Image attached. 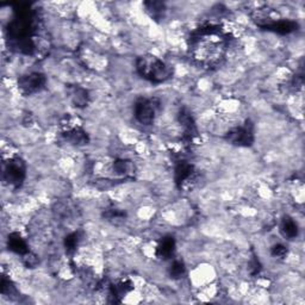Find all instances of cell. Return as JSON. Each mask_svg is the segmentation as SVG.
<instances>
[{"label": "cell", "instance_id": "obj_1", "mask_svg": "<svg viewBox=\"0 0 305 305\" xmlns=\"http://www.w3.org/2000/svg\"><path fill=\"white\" fill-rule=\"evenodd\" d=\"M228 43V35L219 26H202L190 37V55L202 67H216L221 64L227 54Z\"/></svg>", "mask_w": 305, "mask_h": 305}, {"label": "cell", "instance_id": "obj_2", "mask_svg": "<svg viewBox=\"0 0 305 305\" xmlns=\"http://www.w3.org/2000/svg\"><path fill=\"white\" fill-rule=\"evenodd\" d=\"M136 71L141 77L154 84H161L169 80L173 75L170 66L154 55H142L136 60Z\"/></svg>", "mask_w": 305, "mask_h": 305}, {"label": "cell", "instance_id": "obj_3", "mask_svg": "<svg viewBox=\"0 0 305 305\" xmlns=\"http://www.w3.org/2000/svg\"><path fill=\"white\" fill-rule=\"evenodd\" d=\"M26 176V166L21 157L15 156L11 157L8 162H5L4 172H3V178L4 181L9 184L12 188H21L22 184L24 182Z\"/></svg>", "mask_w": 305, "mask_h": 305}, {"label": "cell", "instance_id": "obj_4", "mask_svg": "<svg viewBox=\"0 0 305 305\" xmlns=\"http://www.w3.org/2000/svg\"><path fill=\"white\" fill-rule=\"evenodd\" d=\"M157 109H159V101L156 99H140L136 101L135 117L137 122L143 126H150L154 123L156 117Z\"/></svg>", "mask_w": 305, "mask_h": 305}, {"label": "cell", "instance_id": "obj_5", "mask_svg": "<svg viewBox=\"0 0 305 305\" xmlns=\"http://www.w3.org/2000/svg\"><path fill=\"white\" fill-rule=\"evenodd\" d=\"M225 139L231 144L240 147H248L254 142V130L251 120H247L243 126L232 128L228 131Z\"/></svg>", "mask_w": 305, "mask_h": 305}, {"label": "cell", "instance_id": "obj_6", "mask_svg": "<svg viewBox=\"0 0 305 305\" xmlns=\"http://www.w3.org/2000/svg\"><path fill=\"white\" fill-rule=\"evenodd\" d=\"M45 83H47V79L43 74L34 72V73L22 75L18 79V90L23 96H31L41 91Z\"/></svg>", "mask_w": 305, "mask_h": 305}, {"label": "cell", "instance_id": "obj_7", "mask_svg": "<svg viewBox=\"0 0 305 305\" xmlns=\"http://www.w3.org/2000/svg\"><path fill=\"white\" fill-rule=\"evenodd\" d=\"M174 179L180 188L186 185L190 180L195 179V168H193L191 163L184 161V160L176 163L174 169Z\"/></svg>", "mask_w": 305, "mask_h": 305}, {"label": "cell", "instance_id": "obj_8", "mask_svg": "<svg viewBox=\"0 0 305 305\" xmlns=\"http://www.w3.org/2000/svg\"><path fill=\"white\" fill-rule=\"evenodd\" d=\"M175 240L173 236H165L160 240L156 248V257L160 259H168L174 254Z\"/></svg>", "mask_w": 305, "mask_h": 305}, {"label": "cell", "instance_id": "obj_9", "mask_svg": "<svg viewBox=\"0 0 305 305\" xmlns=\"http://www.w3.org/2000/svg\"><path fill=\"white\" fill-rule=\"evenodd\" d=\"M8 247L10 251L16 254L25 255L26 253H29L28 245H26L25 240L18 234V232H12V234L9 235Z\"/></svg>", "mask_w": 305, "mask_h": 305}, {"label": "cell", "instance_id": "obj_10", "mask_svg": "<svg viewBox=\"0 0 305 305\" xmlns=\"http://www.w3.org/2000/svg\"><path fill=\"white\" fill-rule=\"evenodd\" d=\"M64 136L65 139L70 141L71 143L78 144V146H80V144H86L88 142V136L80 127L68 128L64 133Z\"/></svg>", "mask_w": 305, "mask_h": 305}, {"label": "cell", "instance_id": "obj_11", "mask_svg": "<svg viewBox=\"0 0 305 305\" xmlns=\"http://www.w3.org/2000/svg\"><path fill=\"white\" fill-rule=\"evenodd\" d=\"M298 24L293 21H288V19H283L280 18L279 21L275 22L273 25L268 28V30L273 31V32H278V34L281 35H287L290 32H293L294 30H297Z\"/></svg>", "mask_w": 305, "mask_h": 305}, {"label": "cell", "instance_id": "obj_12", "mask_svg": "<svg viewBox=\"0 0 305 305\" xmlns=\"http://www.w3.org/2000/svg\"><path fill=\"white\" fill-rule=\"evenodd\" d=\"M280 231L285 237H287L288 240H293L298 236V225L297 223L293 221L292 218L285 216L281 221L280 224Z\"/></svg>", "mask_w": 305, "mask_h": 305}, {"label": "cell", "instance_id": "obj_13", "mask_svg": "<svg viewBox=\"0 0 305 305\" xmlns=\"http://www.w3.org/2000/svg\"><path fill=\"white\" fill-rule=\"evenodd\" d=\"M179 122L181 123L182 128L185 129L186 135L192 139V137L197 134V128L191 114H190L186 110H182L179 114Z\"/></svg>", "mask_w": 305, "mask_h": 305}, {"label": "cell", "instance_id": "obj_14", "mask_svg": "<svg viewBox=\"0 0 305 305\" xmlns=\"http://www.w3.org/2000/svg\"><path fill=\"white\" fill-rule=\"evenodd\" d=\"M144 8H146L147 13L153 19H155V21L163 18V15H165L166 11L165 4L160 2H147L144 3Z\"/></svg>", "mask_w": 305, "mask_h": 305}, {"label": "cell", "instance_id": "obj_15", "mask_svg": "<svg viewBox=\"0 0 305 305\" xmlns=\"http://www.w3.org/2000/svg\"><path fill=\"white\" fill-rule=\"evenodd\" d=\"M71 99L73 101V104L78 107H84L86 106L88 103V93L87 91L83 87L75 86L72 88L71 91Z\"/></svg>", "mask_w": 305, "mask_h": 305}, {"label": "cell", "instance_id": "obj_16", "mask_svg": "<svg viewBox=\"0 0 305 305\" xmlns=\"http://www.w3.org/2000/svg\"><path fill=\"white\" fill-rule=\"evenodd\" d=\"M113 169L116 170V173L118 174H122L126 176H129L131 174H134V170H135V167H134L133 163L129 160H116L113 162Z\"/></svg>", "mask_w": 305, "mask_h": 305}, {"label": "cell", "instance_id": "obj_17", "mask_svg": "<svg viewBox=\"0 0 305 305\" xmlns=\"http://www.w3.org/2000/svg\"><path fill=\"white\" fill-rule=\"evenodd\" d=\"M80 241H81V234H80V232H79V231L71 232V234L66 236V238H65L66 251H67L68 253H72V252H74L79 246V243H80Z\"/></svg>", "mask_w": 305, "mask_h": 305}, {"label": "cell", "instance_id": "obj_18", "mask_svg": "<svg viewBox=\"0 0 305 305\" xmlns=\"http://www.w3.org/2000/svg\"><path fill=\"white\" fill-rule=\"evenodd\" d=\"M104 217L107 219V221L114 223V224H118V223H122L124 219L127 217V214L122 210L119 209H107L105 211Z\"/></svg>", "mask_w": 305, "mask_h": 305}, {"label": "cell", "instance_id": "obj_19", "mask_svg": "<svg viewBox=\"0 0 305 305\" xmlns=\"http://www.w3.org/2000/svg\"><path fill=\"white\" fill-rule=\"evenodd\" d=\"M185 265L181 260H174L169 268V274L173 279H179L185 274Z\"/></svg>", "mask_w": 305, "mask_h": 305}, {"label": "cell", "instance_id": "obj_20", "mask_svg": "<svg viewBox=\"0 0 305 305\" xmlns=\"http://www.w3.org/2000/svg\"><path fill=\"white\" fill-rule=\"evenodd\" d=\"M2 293L4 294V296H9V297H12L13 294H17L16 286L13 285L11 280L5 277V275L2 278Z\"/></svg>", "mask_w": 305, "mask_h": 305}, {"label": "cell", "instance_id": "obj_21", "mask_svg": "<svg viewBox=\"0 0 305 305\" xmlns=\"http://www.w3.org/2000/svg\"><path fill=\"white\" fill-rule=\"evenodd\" d=\"M272 255H273L274 258H279V259H283L287 255V248L285 247V246L283 245H275L273 248H272L271 251Z\"/></svg>", "mask_w": 305, "mask_h": 305}, {"label": "cell", "instance_id": "obj_22", "mask_svg": "<svg viewBox=\"0 0 305 305\" xmlns=\"http://www.w3.org/2000/svg\"><path fill=\"white\" fill-rule=\"evenodd\" d=\"M23 257H24V264L26 265V267H35V266H37L38 259H37V257H36V255L31 254L30 252H29V253H26L25 255H23Z\"/></svg>", "mask_w": 305, "mask_h": 305}, {"label": "cell", "instance_id": "obj_23", "mask_svg": "<svg viewBox=\"0 0 305 305\" xmlns=\"http://www.w3.org/2000/svg\"><path fill=\"white\" fill-rule=\"evenodd\" d=\"M249 271H251L252 274H257L259 273V271H260V264H259V261L257 259H253V260L251 261V265H249Z\"/></svg>", "mask_w": 305, "mask_h": 305}]
</instances>
